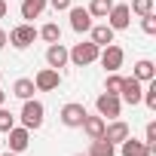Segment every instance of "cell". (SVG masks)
Returning <instances> with one entry per match:
<instances>
[{
  "label": "cell",
  "instance_id": "1",
  "mask_svg": "<svg viewBox=\"0 0 156 156\" xmlns=\"http://www.w3.org/2000/svg\"><path fill=\"white\" fill-rule=\"evenodd\" d=\"M98 46L89 40V43H76L73 49H67V61H73L76 67H86V64H95L98 61Z\"/></svg>",
  "mask_w": 156,
  "mask_h": 156
},
{
  "label": "cell",
  "instance_id": "2",
  "mask_svg": "<svg viewBox=\"0 0 156 156\" xmlns=\"http://www.w3.org/2000/svg\"><path fill=\"white\" fill-rule=\"evenodd\" d=\"M43 116H46V107H43L40 101L28 98L25 107H22V126H25L28 132H37V129L43 126Z\"/></svg>",
  "mask_w": 156,
  "mask_h": 156
},
{
  "label": "cell",
  "instance_id": "3",
  "mask_svg": "<svg viewBox=\"0 0 156 156\" xmlns=\"http://www.w3.org/2000/svg\"><path fill=\"white\" fill-rule=\"evenodd\" d=\"M34 40H37V28H34L31 22H22V25H16V28L6 34V43H12L16 49H28Z\"/></svg>",
  "mask_w": 156,
  "mask_h": 156
},
{
  "label": "cell",
  "instance_id": "4",
  "mask_svg": "<svg viewBox=\"0 0 156 156\" xmlns=\"http://www.w3.org/2000/svg\"><path fill=\"white\" fill-rule=\"evenodd\" d=\"M98 61H101V67H104L107 73H113V70H119V67H122V61H126V52H122V46H116V43H107V46H101V52H98Z\"/></svg>",
  "mask_w": 156,
  "mask_h": 156
},
{
  "label": "cell",
  "instance_id": "5",
  "mask_svg": "<svg viewBox=\"0 0 156 156\" xmlns=\"http://www.w3.org/2000/svg\"><path fill=\"white\" fill-rule=\"evenodd\" d=\"M86 113H89V110H86L80 101H70V104H64V107H61V113H58V116H61V126H67V129H80V126H83V119H86Z\"/></svg>",
  "mask_w": 156,
  "mask_h": 156
},
{
  "label": "cell",
  "instance_id": "6",
  "mask_svg": "<svg viewBox=\"0 0 156 156\" xmlns=\"http://www.w3.org/2000/svg\"><path fill=\"white\" fill-rule=\"evenodd\" d=\"M141 95H144V86L141 80H135V76H122V86H119V101L126 104H141Z\"/></svg>",
  "mask_w": 156,
  "mask_h": 156
},
{
  "label": "cell",
  "instance_id": "7",
  "mask_svg": "<svg viewBox=\"0 0 156 156\" xmlns=\"http://www.w3.org/2000/svg\"><path fill=\"white\" fill-rule=\"evenodd\" d=\"M95 107H98V116H107V119H116L119 113H122V101H119V95H98L95 98Z\"/></svg>",
  "mask_w": 156,
  "mask_h": 156
},
{
  "label": "cell",
  "instance_id": "8",
  "mask_svg": "<svg viewBox=\"0 0 156 156\" xmlns=\"http://www.w3.org/2000/svg\"><path fill=\"white\" fill-rule=\"evenodd\" d=\"M107 25H110L113 31H126V28L132 25V9H129L126 3H113L110 12H107Z\"/></svg>",
  "mask_w": 156,
  "mask_h": 156
},
{
  "label": "cell",
  "instance_id": "9",
  "mask_svg": "<svg viewBox=\"0 0 156 156\" xmlns=\"http://www.w3.org/2000/svg\"><path fill=\"white\" fill-rule=\"evenodd\" d=\"M34 86H37V92H55V89L61 86V73H58L55 67H43V70L34 76Z\"/></svg>",
  "mask_w": 156,
  "mask_h": 156
},
{
  "label": "cell",
  "instance_id": "10",
  "mask_svg": "<svg viewBox=\"0 0 156 156\" xmlns=\"http://www.w3.org/2000/svg\"><path fill=\"white\" fill-rule=\"evenodd\" d=\"M6 135H9V150H12V153H25V150L31 147V132H28L25 126H12Z\"/></svg>",
  "mask_w": 156,
  "mask_h": 156
},
{
  "label": "cell",
  "instance_id": "11",
  "mask_svg": "<svg viewBox=\"0 0 156 156\" xmlns=\"http://www.w3.org/2000/svg\"><path fill=\"white\" fill-rule=\"evenodd\" d=\"M67 12H70V28H73L76 34H89V28H92V16H89L86 6H70Z\"/></svg>",
  "mask_w": 156,
  "mask_h": 156
},
{
  "label": "cell",
  "instance_id": "12",
  "mask_svg": "<svg viewBox=\"0 0 156 156\" xmlns=\"http://www.w3.org/2000/svg\"><path fill=\"white\" fill-rule=\"evenodd\" d=\"M132 135V129H129V122H122V119H113L110 126H104V141H110V144H122L126 138Z\"/></svg>",
  "mask_w": 156,
  "mask_h": 156
},
{
  "label": "cell",
  "instance_id": "13",
  "mask_svg": "<svg viewBox=\"0 0 156 156\" xmlns=\"http://www.w3.org/2000/svg\"><path fill=\"white\" fill-rule=\"evenodd\" d=\"M46 64L55 67V70L67 64V46H64L61 40H58V43H49V49H46Z\"/></svg>",
  "mask_w": 156,
  "mask_h": 156
},
{
  "label": "cell",
  "instance_id": "14",
  "mask_svg": "<svg viewBox=\"0 0 156 156\" xmlns=\"http://www.w3.org/2000/svg\"><path fill=\"white\" fill-rule=\"evenodd\" d=\"M119 153H122V156H153V150H150L144 141H135L132 135L119 144Z\"/></svg>",
  "mask_w": 156,
  "mask_h": 156
},
{
  "label": "cell",
  "instance_id": "15",
  "mask_svg": "<svg viewBox=\"0 0 156 156\" xmlns=\"http://www.w3.org/2000/svg\"><path fill=\"white\" fill-rule=\"evenodd\" d=\"M104 126H107V122H104V116H89V113H86V119H83V126H80V129L89 135V141H98V138L104 135Z\"/></svg>",
  "mask_w": 156,
  "mask_h": 156
},
{
  "label": "cell",
  "instance_id": "16",
  "mask_svg": "<svg viewBox=\"0 0 156 156\" xmlns=\"http://www.w3.org/2000/svg\"><path fill=\"white\" fill-rule=\"evenodd\" d=\"M89 34H92V43L101 49V46L113 43V34H116V31H113L110 25H92V28H89Z\"/></svg>",
  "mask_w": 156,
  "mask_h": 156
},
{
  "label": "cell",
  "instance_id": "17",
  "mask_svg": "<svg viewBox=\"0 0 156 156\" xmlns=\"http://www.w3.org/2000/svg\"><path fill=\"white\" fill-rule=\"evenodd\" d=\"M132 76H135V80H141V83H150V80H156V64H153L150 58H141V61L135 64Z\"/></svg>",
  "mask_w": 156,
  "mask_h": 156
},
{
  "label": "cell",
  "instance_id": "18",
  "mask_svg": "<svg viewBox=\"0 0 156 156\" xmlns=\"http://www.w3.org/2000/svg\"><path fill=\"white\" fill-rule=\"evenodd\" d=\"M34 92H37V86H34V80H28V76H22V80H16V83H12V95H16V98H22V101L34 98Z\"/></svg>",
  "mask_w": 156,
  "mask_h": 156
},
{
  "label": "cell",
  "instance_id": "19",
  "mask_svg": "<svg viewBox=\"0 0 156 156\" xmlns=\"http://www.w3.org/2000/svg\"><path fill=\"white\" fill-rule=\"evenodd\" d=\"M86 156H116V144H110V141L98 138V141H92V147H89V153H86Z\"/></svg>",
  "mask_w": 156,
  "mask_h": 156
},
{
  "label": "cell",
  "instance_id": "20",
  "mask_svg": "<svg viewBox=\"0 0 156 156\" xmlns=\"http://www.w3.org/2000/svg\"><path fill=\"white\" fill-rule=\"evenodd\" d=\"M46 9V0H22V19H40Z\"/></svg>",
  "mask_w": 156,
  "mask_h": 156
},
{
  "label": "cell",
  "instance_id": "21",
  "mask_svg": "<svg viewBox=\"0 0 156 156\" xmlns=\"http://www.w3.org/2000/svg\"><path fill=\"white\" fill-rule=\"evenodd\" d=\"M110 6H113V0H92L86 9H89V16H92V19H107Z\"/></svg>",
  "mask_w": 156,
  "mask_h": 156
},
{
  "label": "cell",
  "instance_id": "22",
  "mask_svg": "<svg viewBox=\"0 0 156 156\" xmlns=\"http://www.w3.org/2000/svg\"><path fill=\"white\" fill-rule=\"evenodd\" d=\"M37 37H43L46 43H58V40H61V28H58L55 22H49V25H43V28L37 31Z\"/></svg>",
  "mask_w": 156,
  "mask_h": 156
},
{
  "label": "cell",
  "instance_id": "23",
  "mask_svg": "<svg viewBox=\"0 0 156 156\" xmlns=\"http://www.w3.org/2000/svg\"><path fill=\"white\" fill-rule=\"evenodd\" d=\"M141 101H144V104H147L150 110H156V80H150V83H147V89H144Z\"/></svg>",
  "mask_w": 156,
  "mask_h": 156
},
{
  "label": "cell",
  "instance_id": "24",
  "mask_svg": "<svg viewBox=\"0 0 156 156\" xmlns=\"http://www.w3.org/2000/svg\"><path fill=\"white\" fill-rule=\"evenodd\" d=\"M12 126H16V113H12V110H6V107H0V132L6 135Z\"/></svg>",
  "mask_w": 156,
  "mask_h": 156
},
{
  "label": "cell",
  "instance_id": "25",
  "mask_svg": "<svg viewBox=\"0 0 156 156\" xmlns=\"http://www.w3.org/2000/svg\"><path fill=\"white\" fill-rule=\"evenodd\" d=\"M119 86H122V76L113 70V73L107 76V83H104V92H107V95H119Z\"/></svg>",
  "mask_w": 156,
  "mask_h": 156
},
{
  "label": "cell",
  "instance_id": "26",
  "mask_svg": "<svg viewBox=\"0 0 156 156\" xmlns=\"http://www.w3.org/2000/svg\"><path fill=\"white\" fill-rule=\"evenodd\" d=\"M135 16H147V12H153V0H132V6H129Z\"/></svg>",
  "mask_w": 156,
  "mask_h": 156
},
{
  "label": "cell",
  "instance_id": "27",
  "mask_svg": "<svg viewBox=\"0 0 156 156\" xmlns=\"http://www.w3.org/2000/svg\"><path fill=\"white\" fill-rule=\"evenodd\" d=\"M141 28H144V34H156V16L153 12L141 16Z\"/></svg>",
  "mask_w": 156,
  "mask_h": 156
},
{
  "label": "cell",
  "instance_id": "28",
  "mask_svg": "<svg viewBox=\"0 0 156 156\" xmlns=\"http://www.w3.org/2000/svg\"><path fill=\"white\" fill-rule=\"evenodd\" d=\"M144 144L150 150H156V122H147V132H144Z\"/></svg>",
  "mask_w": 156,
  "mask_h": 156
},
{
  "label": "cell",
  "instance_id": "29",
  "mask_svg": "<svg viewBox=\"0 0 156 156\" xmlns=\"http://www.w3.org/2000/svg\"><path fill=\"white\" fill-rule=\"evenodd\" d=\"M52 3V9L55 12H64V9H70V0H49Z\"/></svg>",
  "mask_w": 156,
  "mask_h": 156
},
{
  "label": "cell",
  "instance_id": "30",
  "mask_svg": "<svg viewBox=\"0 0 156 156\" xmlns=\"http://www.w3.org/2000/svg\"><path fill=\"white\" fill-rule=\"evenodd\" d=\"M6 12H9V6H6V0H0V19H3Z\"/></svg>",
  "mask_w": 156,
  "mask_h": 156
},
{
  "label": "cell",
  "instance_id": "31",
  "mask_svg": "<svg viewBox=\"0 0 156 156\" xmlns=\"http://www.w3.org/2000/svg\"><path fill=\"white\" fill-rule=\"evenodd\" d=\"M3 46H6V31L0 28V49H3Z\"/></svg>",
  "mask_w": 156,
  "mask_h": 156
},
{
  "label": "cell",
  "instance_id": "32",
  "mask_svg": "<svg viewBox=\"0 0 156 156\" xmlns=\"http://www.w3.org/2000/svg\"><path fill=\"white\" fill-rule=\"evenodd\" d=\"M3 104H6V92H3V89H0V107H3Z\"/></svg>",
  "mask_w": 156,
  "mask_h": 156
},
{
  "label": "cell",
  "instance_id": "33",
  "mask_svg": "<svg viewBox=\"0 0 156 156\" xmlns=\"http://www.w3.org/2000/svg\"><path fill=\"white\" fill-rule=\"evenodd\" d=\"M3 156H19V153H12V150H6V153H3Z\"/></svg>",
  "mask_w": 156,
  "mask_h": 156
},
{
  "label": "cell",
  "instance_id": "34",
  "mask_svg": "<svg viewBox=\"0 0 156 156\" xmlns=\"http://www.w3.org/2000/svg\"><path fill=\"white\" fill-rule=\"evenodd\" d=\"M76 156H86V153H76Z\"/></svg>",
  "mask_w": 156,
  "mask_h": 156
},
{
  "label": "cell",
  "instance_id": "35",
  "mask_svg": "<svg viewBox=\"0 0 156 156\" xmlns=\"http://www.w3.org/2000/svg\"><path fill=\"white\" fill-rule=\"evenodd\" d=\"M0 76H3V70H0Z\"/></svg>",
  "mask_w": 156,
  "mask_h": 156
}]
</instances>
